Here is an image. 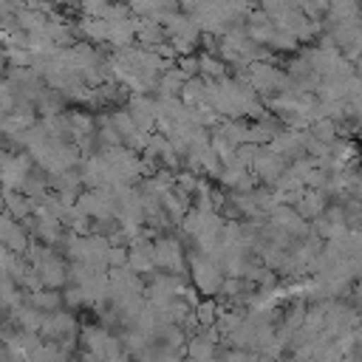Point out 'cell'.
<instances>
[{
	"label": "cell",
	"instance_id": "6da1fadb",
	"mask_svg": "<svg viewBox=\"0 0 362 362\" xmlns=\"http://www.w3.org/2000/svg\"><path fill=\"white\" fill-rule=\"evenodd\" d=\"M189 356H192V362H212V359H215L212 339H195V342L189 345Z\"/></svg>",
	"mask_w": 362,
	"mask_h": 362
}]
</instances>
